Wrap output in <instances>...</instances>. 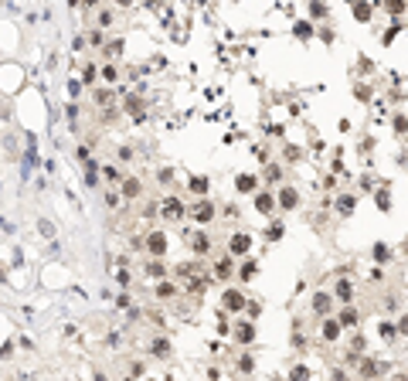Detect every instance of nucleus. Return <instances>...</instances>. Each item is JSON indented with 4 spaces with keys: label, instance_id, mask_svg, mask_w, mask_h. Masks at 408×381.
I'll return each instance as SVG.
<instances>
[{
    "label": "nucleus",
    "instance_id": "nucleus-1",
    "mask_svg": "<svg viewBox=\"0 0 408 381\" xmlns=\"http://www.w3.org/2000/svg\"><path fill=\"white\" fill-rule=\"evenodd\" d=\"M214 215H218V208H214V201H207V198H198L194 204H191V222H198V225H207V222H214Z\"/></svg>",
    "mask_w": 408,
    "mask_h": 381
},
{
    "label": "nucleus",
    "instance_id": "nucleus-2",
    "mask_svg": "<svg viewBox=\"0 0 408 381\" xmlns=\"http://www.w3.org/2000/svg\"><path fill=\"white\" fill-rule=\"evenodd\" d=\"M160 211H163L167 222H181V218H184V201H181L177 194H167V198L160 201Z\"/></svg>",
    "mask_w": 408,
    "mask_h": 381
},
{
    "label": "nucleus",
    "instance_id": "nucleus-3",
    "mask_svg": "<svg viewBox=\"0 0 408 381\" xmlns=\"http://www.w3.org/2000/svg\"><path fill=\"white\" fill-rule=\"evenodd\" d=\"M143 245H146V252H150L153 259H163V255H167V235H163V231H146Z\"/></svg>",
    "mask_w": 408,
    "mask_h": 381
},
{
    "label": "nucleus",
    "instance_id": "nucleus-4",
    "mask_svg": "<svg viewBox=\"0 0 408 381\" xmlns=\"http://www.w3.org/2000/svg\"><path fill=\"white\" fill-rule=\"evenodd\" d=\"M275 201H279L282 211H296V208H299V191L289 187V184H282V187L275 191Z\"/></svg>",
    "mask_w": 408,
    "mask_h": 381
},
{
    "label": "nucleus",
    "instance_id": "nucleus-5",
    "mask_svg": "<svg viewBox=\"0 0 408 381\" xmlns=\"http://www.w3.org/2000/svg\"><path fill=\"white\" fill-rule=\"evenodd\" d=\"M231 337H235L242 347H252V344H255V337H259V330H255V323H252V320H242V323L231 330Z\"/></svg>",
    "mask_w": 408,
    "mask_h": 381
},
{
    "label": "nucleus",
    "instance_id": "nucleus-6",
    "mask_svg": "<svg viewBox=\"0 0 408 381\" xmlns=\"http://www.w3.org/2000/svg\"><path fill=\"white\" fill-rule=\"evenodd\" d=\"M310 310H313V316H330V310H334V296L330 293H323V290H317L313 293V300H310Z\"/></svg>",
    "mask_w": 408,
    "mask_h": 381
},
{
    "label": "nucleus",
    "instance_id": "nucleus-7",
    "mask_svg": "<svg viewBox=\"0 0 408 381\" xmlns=\"http://www.w3.org/2000/svg\"><path fill=\"white\" fill-rule=\"evenodd\" d=\"M245 293L242 290H225L221 293V310H228V313H238V310H245Z\"/></svg>",
    "mask_w": 408,
    "mask_h": 381
},
{
    "label": "nucleus",
    "instance_id": "nucleus-8",
    "mask_svg": "<svg viewBox=\"0 0 408 381\" xmlns=\"http://www.w3.org/2000/svg\"><path fill=\"white\" fill-rule=\"evenodd\" d=\"M249 248H252V235L235 231V235L228 238V255H249Z\"/></svg>",
    "mask_w": 408,
    "mask_h": 381
},
{
    "label": "nucleus",
    "instance_id": "nucleus-9",
    "mask_svg": "<svg viewBox=\"0 0 408 381\" xmlns=\"http://www.w3.org/2000/svg\"><path fill=\"white\" fill-rule=\"evenodd\" d=\"M320 337H323L327 344H334V340H340V337H343V327H340L337 316H327V320H323V327H320Z\"/></svg>",
    "mask_w": 408,
    "mask_h": 381
},
{
    "label": "nucleus",
    "instance_id": "nucleus-10",
    "mask_svg": "<svg viewBox=\"0 0 408 381\" xmlns=\"http://www.w3.org/2000/svg\"><path fill=\"white\" fill-rule=\"evenodd\" d=\"M139 194H143V180L133 177V174H126V177H123V198H126V201H136Z\"/></svg>",
    "mask_w": 408,
    "mask_h": 381
},
{
    "label": "nucleus",
    "instance_id": "nucleus-11",
    "mask_svg": "<svg viewBox=\"0 0 408 381\" xmlns=\"http://www.w3.org/2000/svg\"><path fill=\"white\" fill-rule=\"evenodd\" d=\"M191 252H194V255H207V252H211V235L204 228L191 235Z\"/></svg>",
    "mask_w": 408,
    "mask_h": 381
},
{
    "label": "nucleus",
    "instance_id": "nucleus-12",
    "mask_svg": "<svg viewBox=\"0 0 408 381\" xmlns=\"http://www.w3.org/2000/svg\"><path fill=\"white\" fill-rule=\"evenodd\" d=\"M337 320H340V327H343V330H350V327H357V320H361V316H357V306H340L337 310Z\"/></svg>",
    "mask_w": 408,
    "mask_h": 381
},
{
    "label": "nucleus",
    "instance_id": "nucleus-13",
    "mask_svg": "<svg viewBox=\"0 0 408 381\" xmlns=\"http://www.w3.org/2000/svg\"><path fill=\"white\" fill-rule=\"evenodd\" d=\"M231 276H235V262H231V255H221L214 262V279H231Z\"/></svg>",
    "mask_w": 408,
    "mask_h": 381
},
{
    "label": "nucleus",
    "instance_id": "nucleus-14",
    "mask_svg": "<svg viewBox=\"0 0 408 381\" xmlns=\"http://www.w3.org/2000/svg\"><path fill=\"white\" fill-rule=\"evenodd\" d=\"M255 208H259V211H262V215H269L272 208H279V201H275V198H272L269 191H259V194H255Z\"/></svg>",
    "mask_w": 408,
    "mask_h": 381
},
{
    "label": "nucleus",
    "instance_id": "nucleus-15",
    "mask_svg": "<svg viewBox=\"0 0 408 381\" xmlns=\"http://www.w3.org/2000/svg\"><path fill=\"white\" fill-rule=\"evenodd\" d=\"M146 276L157 279V283H163V279H167V266H163L160 259H150V262H146Z\"/></svg>",
    "mask_w": 408,
    "mask_h": 381
},
{
    "label": "nucleus",
    "instance_id": "nucleus-16",
    "mask_svg": "<svg viewBox=\"0 0 408 381\" xmlns=\"http://www.w3.org/2000/svg\"><path fill=\"white\" fill-rule=\"evenodd\" d=\"M235 187H238L242 194H249V191L259 187V177H252V174H238V177H235Z\"/></svg>",
    "mask_w": 408,
    "mask_h": 381
},
{
    "label": "nucleus",
    "instance_id": "nucleus-17",
    "mask_svg": "<svg viewBox=\"0 0 408 381\" xmlns=\"http://www.w3.org/2000/svg\"><path fill=\"white\" fill-rule=\"evenodd\" d=\"M255 276H259V259H245V262H242V269H238V279H245V283H249V279H255Z\"/></svg>",
    "mask_w": 408,
    "mask_h": 381
},
{
    "label": "nucleus",
    "instance_id": "nucleus-18",
    "mask_svg": "<svg viewBox=\"0 0 408 381\" xmlns=\"http://www.w3.org/2000/svg\"><path fill=\"white\" fill-rule=\"evenodd\" d=\"M99 167H102V163H95V160H89V163H85V184H89V187H95V184H99V177H102V170H99Z\"/></svg>",
    "mask_w": 408,
    "mask_h": 381
},
{
    "label": "nucleus",
    "instance_id": "nucleus-19",
    "mask_svg": "<svg viewBox=\"0 0 408 381\" xmlns=\"http://www.w3.org/2000/svg\"><path fill=\"white\" fill-rule=\"evenodd\" d=\"M174 296H177V283H170V279L157 283V300H174Z\"/></svg>",
    "mask_w": 408,
    "mask_h": 381
},
{
    "label": "nucleus",
    "instance_id": "nucleus-20",
    "mask_svg": "<svg viewBox=\"0 0 408 381\" xmlns=\"http://www.w3.org/2000/svg\"><path fill=\"white\" fill-rule=\"evenodd\" d=\"M350 14H354V21H361V24H364V21H371L374 7H371V3H354V7H350Z\"/></svg>",
    "mask_w": 408,
    "mask_h": 381
},
{
    "label": "nucleus",
    "instance_id": "nucleus-21",
    "mask_svg": "<svg viewBox=\"0 0 408 381\" xmlns=\"http://www.w3.org/2000/svg\"><path fill=\"white\" fill-rule=\"evenodd\" d=\"M150 354H157V358H170V344H167L163 337H153V340H150Z\"/></svg>",
    "mask_w": 408,
    "mask_h": 381
},
{
    "label": "nucleus",
    "instance_id": "nucleus-22",
    "mask_svg": "<svg viewBox=\"0 0 408 381\" xmlns=\"http://www.w3.org/2000/svg\"><path fill=\"white\" fill-rule=\"evenodd\" d=\"M238 371H242V375H252V371H255V354H252V351L238 354Z\"/></svg>",
    "mask_w": 408,
    "mask_h": 381
},
{
    "label": "nucleus",
    "instance_id": "nucleus-23",
    "mask_svg": "<svg viewBox=\"0 0 408 381\" xmlns=\"http://www.w3.org/2000/svg\"><path fill=\"white\" fill-rule=\"evenodd\" d=\"M334 296H337V300H340V306H347V303H350V296H354V290H350V283H347V279H340V283H337V290H334Z\"/></svg>",
    "mask_w": 408,
    "mask_h": 381
},
{
    "label": "nucleus",
    "instance_id": "nucleus-24",
    "mask_svg": "<svg viewBox=\"0 0 408 381\" xmlns=\"http://www.w3.org/2000/svg\"><path fill=\"white\" fill-rule=\"evenodd\" d=\"M357 371H361V378H374V375L381 371V364H374V361H367V358H361V364H357Z\"/></svg>",
    "mask_w": 408,
    "mask_h": 381
},
{
    "label": "nucleus",
    "instance_id": "nucleus-25",
    "mask_svg": "<svg viewBox=\"0 0 408 381\" xmlns=\"http://www.w3.org/2000/svg\"><path fill=\"white\" fill-rule=\"evenodd\" d=\"M293 34H296V38H303V41H306V38H313V34H317V31H313V24H310V21H299V24H296V27H293Z\"/></svg>",
    "mask_w": 408,
    "mask_h": 381
},
{
    "label": "nucleus",
    "instance_id": "nucleus-26",
    "mask_svg": "<svg viewBox=\"0 0 408 381\" xmlns=\"http://www.w3.org/2000/svg\"><path fill=\"white\" fill-rule=\"evenodd\" d=\"M385 10H388L391 17H402V14L408 10V3H405V0H388V3H385Z\"/></svg>",
    "mask_w": 408,
    "mask_h": 381
},
{
    "label": "nucleus",
    "instance_id": "nucleus-27",
    "mask_svg": "<svg viewBox=\"0 0 408 381\" xmlns=\"http://www.w3.org/2000/svg\"><path fill=\"white\" fill-rule=\"evenodd\" d=\"M102 177H109V180H119V184H123V170H119L116 163H102Z\"/></svg>",
    "mask_w": 408,
    "mask_h": 381
},
{
    "label": "nucleus",
    "instance_id": "nucleus-28",
    "mask_svg": "<svg viewBox=\"0 0 408 381\" xmlns=\"http://www.w3.org/2000/svg\"><path fill=\"white\" fill-rule=\"evenodd\" d=\"M191 191H194L198 198H204V194H207V177H191Z\"/></svg>",
    "mask_w": 408,
    "mask_h": 381
},
{
    "label": "nucleus",
    "instance_id": "nucleus-29",
    "mask_svg": "<svg viewBox=\"0 0 408 381\" xmlns=\"http://www.w3.org/2000/svg\"><path fill=\"white\" fill-rule=\"evenodd\" d=\"M289 381H310V368H306V364H296V368L289 371Z\"/></svg>",
    "mask_w": 408,
    "mask_h": 381
},
{
    "label": "nucleus",
    "instance_id": "nucleus-30",
    "mask_svg": "<svg viewBox=\"0 0 408 381\" xmlns=\"http://www.w3.org/2000/svg\"><path fill=\"white\" fill-rule=\"evenodd\" d=\"M266 180H272V184L282 180V167L279 163H266Z\"/></svg>",
    "mask_w": 408,
    "mask_h": 381
},
{
    "label": "nucleus",
    "instance_id": "nucleus-31",
    "mask_svg": "<svg viewBox=\"0 0 408 381\" xmlns=\"http://www.w3.org/2000/svg\"><path fill=\"white\" fill-rule=\"evenodd\" d=\"M364 347H367V340H364V334H354V337H350V354H361Z\"/></svg>",
    "mask_w": 408,
    "mask_h": 381
},
{
    "label": "nucleus",
    "instance_id": "nucleus-32",
    "mask_svg": "<svg viewBox=\"0 0 408 381\" xmlns=\"http://www.w3.org/2000/svg\"><path fill=\"white\" fill-rule=\"evenodd\" d=\"M95 102L106 106V109H113V106H109V102H113V92H109V89H99V92H95Z\"/></svg>",
    "mask_w": 408,
    "mask_h": 381
},
{
    "label": "nucleus",
    "instance_id": "nucleus-33",
    "mask_svg": "<svg viewBox=\"0 0 408 381\" xmlns=\"http://www.w3.org/2000/svg\"><path fill=\"white\" fill-rule=\"evenodd\" d=\"M374 259H378V262H388V259H391V248L378 242V245H374Z\"/></svg>",
    "mask_w": 408,
    "mask_h": 381
},
{
    "label": "nucleus",
    "instance_id": "nucleus-34",
    "mask_svg": "<svg viewBox=\"0 0 408 381\" xmlns=\"http://www.w3.org/2000/svg\"><path fill=\"white\" fill-rule=\"evenodd\" d=\"M116 283H119L123 290H126V286L133 283V276H130V269H126V266H119V272H116Z\"/></svg>",
    "mask_w": 408,
    "mask_h": 381
},
{
    "label": "nucleus",
    "instance_id": "nucleus-35",
    "mask_svg": "<svg viewBox=\"0 0 408 381\" xmlns=\"http://www.w3.org/2000/svg\"><path fill=\"white\" fill-rule=\"evenodd\" d=\"M245 313H249V320H255V316L262 313V303H259V300H249V303H245Z\"/></svg>",
    "mask_w": 408,
    "mask_h": 381
},
{
    "label": "nucleus",
    "instance_id": "nucleus-36",
    "mask_svg": "<svg viewBox=\"0 0 408 381\" xmlns=\"http://www.w3.org/2000/svg\"><path fill=\"white\" fill-rule=\"evenodd\" d=\"M327 14H330L327 3H310V17H327Z\"/></svg>",
    "mask_w": 408,
    "mask_h": 381
},
{
    "label": "nucleus",
    "instance_id": "nucleus-37",
    "mask_svg": "<svg viewBox=\"0 0 408 381\" xmlns=\"http://www.w3.org/2000/svg\"><path fill=\"white\" fill-rule=\"evenodd\" d=\"M378 330H381V337H385V340H391V337H395V334H398V330H395V323H391V320H385V323H381V327H378Z\"/></svg>",
    "mask_w": 408,
    "mask_h": 381
},
{
    "label": "nucleus",
    "instance_id": "nucleus-38",
    "mask_svg": "<svg viewBox=\"0 0 408 381\" xmlns=\"http://www.w3.org/2000/svg\"><path fill=\"white\" fill-rule=\"evenodd\" d=\"M337 211H340V215H350V211H354V198H340Z\"/></svg>",
    "mask_w": 408,
    "mask_h": 381
},
{
    "label": "nucleus",
    "instance_id": "nucleus-39",
    "mask_svg": "<svg viewBox=\"0 0 408 381\" xmlns=\"http://www.w3.org/2000/svg\"><path fill=\"white\" fill-rule=\"evenodd\" d=\"M378 208H381V211H388V208H391V198H388V191H385V187L378 191Z\"/></svg>",
    "mask_w": 408,
    "mask_h": 381
},
{
    "label": "nucleus",
    "instance_id": "nucleus-40",
    "mask_svg": "<svg viewBox=\"0 0 408 381\" xmlns=\"http://www.w3.org/2000/svg\"><path fill=\"white\" fill-rule=\"evenodd\" d=\"M116 306H119V310H130V306H133V296H130V293H119V296H116Z\"/></svg>",
    "mask_w": 408,
    "mask_h": 381
},
{
    "label": "nucleus",
    "instance_id": "nucleus-41",
    "mask_svg": "<svg viewBox=\"0 0 408 381\" xmlns=\"http://www.w3.org/2000/svg\"><path fill=\"white\" fill-rule=\"evenodd\" d=\"M187 290H191V293H201V290H207V279H191Z\"/></svg>",
    "mask_w": 408,
    "mask_h": 381
},
{
    "label": "nucleus",
    "instance_id": "nucleus-42",
    "mask_svg": "<svg viewBox=\"0 0 408 381\" xmlns=\"http://www.w3.org/2000/svg\"><path fill=\"white\" fill-rule=\"evenodd\" d=\"M89 82H95V65H85V72H82V85H89Z\"/></svg>",
    "mask_w": 408,
    "mask_h": 381
},
{
    "label": "nucleus",
    "instance_id": "nucleus-43",
    "mask_svg": "<svg viewBox=\"0 0 408 381\" xmlns=\"http://www.w3.org/2000/svg\"><path fill=\"white\" fill-rule=\"evenodd\" d=\"M102 78H106V82H116V78H119L116 65H106V68H102Z\"/></svg>",
    "mask_w": 408,
    "mask_h": 381
},
{
    "label": "nucleus",
    "instance_id": "nucleus-44",
    "mask_svg": "<svg viewBox=\"0 0 408 381\" xmlns=\"http://www.w3.org/2000/svg\"><path fill=\"white\" fill-rule=\"evenodd\" d=\"M157 177H160V184H170V180H174V170H170V167H160Z\"/></svg>",
    "mask_w": 408,
    "mask_h": 381
},
{
    "label": "nucleus",
    "instance_id": "nucleus-45",
    "mask_svg": "<svg viewBox=\"0 0 408 381\" xmlns=\"http://www.w3.org/2000/svg\"><path fill=\"white\" fill-rule=\"evenodd\" d=\"M398 31H402V24H391V27H388V34H385V38H381V41H385V45H391V38H395V34H398Z\"/></svg>",
    "mask_w": 408,
    "mask_h": 381
},
{
    "label": "nucleus",
    "instance_id": "nucleus-46",
    "mask_svg": "<svg viewBox=\"0 0 408 381\" xmlns=\"http://www.w3.org/2000/svg\"><path fill=\"white\" fill-rule=\"evenodd\" d=\"M89 41H92V45H95V48H99V45H102V41H106V34H102V31H99V27H95V31H92V34H89Z\"/></svg>",
    "mask_w": 408,
    "mask_h": 381
},
{
    "label": "nucleus",
    "instance_id": "nucleus-47",
    "mask_svg": "<svg viewBox=\"0 0 408 381\" xmlns=\"http://www.w3.org/2000/svg\"><path fill=\"white\" fill-rule=\"evenodd\" d=\"M78 92H82V82H75V78H71V82H68V95H71V99H75V95H78Z\"/></svg>",
    "mask_w": 408,
    "mask_h": 381
},
{
    "label": "nucleus",
    "instance_id": "nucleus-48",
    "mask_svg": "<svg viewBox=\"0 0 408 381\" xmlns=\"http://www.w3.org/2000/svg\"><path fill=\"white\" fill-rule=\"evenodd\" d=\"M106 204L116 208V204H119V194H116V191H106Z\"/></svg>",
    "mask_w": 408,
    "mask_h": 381
},
{
    "label": "nucleus",
    "instance_id": "nucleus-49",
    "mask_svg": "<svg viewBox=\"0 0 408 381\" xmlns=\"http://www.w3.org/2000/svg\"><path fill=\"white\" fill-rule=\"evenodd\" d=\"M266 235H269V238H282V225H279V222H275V225H269V231H266Z\"/></svg>",
    "mask_w": 408,
    "mask_h": 381
},
{
    "label": "nucleus",
    "instance_id": "nucleus-50",
    "mask_svg": "<svg viewBox=\"0 0 408 381\" xmlns=\"http://www.w3.org/2000/svg\"><path fill=\"white\" fill-rule=\"evenodd\" d=\"M395 130H398V133H405V130H408V119H405V116H395Z\"/></svg>",
    "mask_w": 408,
    "mask_h": 381
},
{
    "label": "nucleus",
    "instance_id": "nucleus-51",
    "mask_svg": "<svg viewBox=\"0 0 408 381\" xmlns=\"http://www.w3.org/2000/svg\"><path fill=\"white\" fill-rule=\"evenodd\" d=\"M99 24H113V10H99Z\"/></svg>",
    "mask_w": 408,
    "mask_h": 381
},
{
    "label": "nucleus",
    "instance_id": "nucleus-52",
    "mask_svg": "<svg viewBox=\"0 0 408 381\" xmlns=\"http://www.w3.org/2000/svg\"><path fill=\"white\" fill-rule=\"evenodd\" d=\"M354 95H357V99H371V89H364V85H357V89H354Z\"/></svg>",
    "mask_w": 408,
    "mask_h": 381
},
{
    "label": "nucleus",
    "instance_id": "nucleus-53",
    "mask_svg": "<svg viewBox=\"0 0 408 381\" xmlns=\"http://www.w3.org/2000/svg\"><path fill=\"white\" fill-rule=\"evenodd\" d=\"M398 334H405V337H408V313L398 320Z\"/></svg>",
    "mask_w": 408,
    "mask_h": 381
},
{
    "label": "nucleus",
    "instance_id": "nucleus-54",
    "mask_svg": "<svg viewBox=\"0 0 408 381\" xmlns=\"http://www.w3.org/2000/svg\"><path fill=\"white\" fill-rule=\"evenodd\" d=\"M391 381H408V375H402V371H398V375H391Z\"/></svg>",
    "mask_w": 408,
    "mask_h": 381
},
{
    "label": "nucleus",
    "instance_id": "nucleus-55",
    "mask_svg": "<svg viewBox=\"0 0 408 381\" xmlns=\"http://www.w3.org/2000/svg\"><path fill=\"white\" fill-rule=\"evenodd\" d=\"M92 381H106V375H102V371H95V378H92Z\"/></svg>",
    "mask_w": 408,
    "mask_h": 381
}]
</instances>
